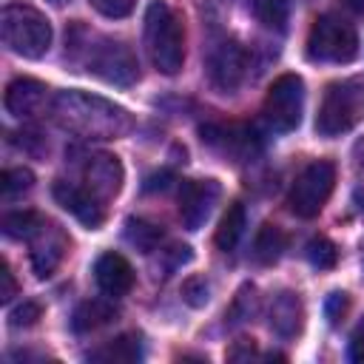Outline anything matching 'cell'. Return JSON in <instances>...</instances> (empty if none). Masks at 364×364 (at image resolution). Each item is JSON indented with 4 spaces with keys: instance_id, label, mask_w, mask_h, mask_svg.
<instances>
[{
    "instance_id": "cell-26",
    "label": "cell",
    "mask_w": 364,
    "mask_h": 364,
    "mask_svg": "<svg viewBox=\"0 0 364 364\" xmlns=\"http://www.w3.org/2000/svg\"><path fill=\"white\" fill-rule=\"evenodd\" d=\"M31 185H34V173L28 168H6L3 176H0V191H3L6 199L28 191Z\"/></svg>"
},
{
    "instance_id": "cell-24",
    "label": "cell",
    "mask_w": 364,
    "mask_h": 364,
    "mask_svg": "<svg viewBox=\"0 0 364 364\" xmlns=\"http://www.w3.org/2000/svg\"><path fill=\"white\" fill-rule=\"evenodd\" d=\"M259 310V296L253 284H242L239 293L233 296V304L228 307V324H242L247 318H253Z\"/></svg>"
},
{
    "instance_id": "cell-5",
    "label": "cell",
    "mask_w": 364,
    "mask_h": 364,
    "mask_svg": "<svg viewBox=\"0 0 364 364\" xmlns=\"http://www.w3.org/2000/svg\"><path fill=\"white\" fill-rule=\"evenodd\" d=\"M358 54V34L355 28L336 17V14H321L307 34V57L313 63H350Z\"/></svg>"
},
{
    "instance_id": "cell-2",
    "label": "cell",
    "mask_w": 364,
    "mask_h": 364,
    "mask_svg": "<svg viewBox=\"0 0 364 364\" xmlns=\"http://www.w3.org/2000/svg\"><path fill=\"white\" fill-rule=\"evenodd\" d=\"M145 48L162 74H179L185 63V28L165 0H151L145 9Z\"/></svg>"
},
{
    "instance_id": "cell-15",
    "label": "cell",
    "mask_w": 364,
    "mask_h": 364,
    "mask_svg": "<svg viewBox=\"0 0 364 364\" xmlns=\"http://www.w3.org/2000/svg\"><path fill=\"white\" fill-rule=\"evenodd\" d=\"M94 279H97V287H100L105 296L119 299V296H125V293L134 287V267H131V262H128L125 256L108 250V253H102V256L97 259V264H94Z\"/></svg>"
},
{
    "instance_id": "cell-16",
    "label": "cell",
    "mask_w": 364,
    "mask_h": 364,
    "mask_svg": "<svg viewBox=\"0 0 364 364\" xmlns=\"http://www.w3.org/2000/svg\"><path fill=\"white\" fill-rule=\"evenodd\" d=\"M301 324H304V304L296 293L284 290L273 299L270 304V330L279 336V338H293L301 333Z\"/></svg>"
},
{
    "instance_id": "cell-22",
    "label": "cell",
    "mask_w": 364,
    "mask_h": 364,
    "mask_svg": "<svg viewBox=\"0 0 364 364\" xmlns=\"http://www.w3.org/2000/svg\"><path fill=\"white\" fill-rule=\"evenodd\" d=\"M250 9L264 28L282 31L287 26V0H250Z\"/></svg>"
},
{
    "instance_id": "cell-20",
    "label": "cell",
    "mask_w": 364,
    "mask_h": 364,
    "mask_svg": "<svg viewBox=\"0 0 364 364\" xmlns=\"http://www.w3.org/2000/svg\"><path fill=\"white\" fill-rule=\"evenodd\" d=\"M287 247V236L276 225H262L256 239H253V253L262 264H273Z\"/></svg>"
},
{
    "instance_id": "cell-30",
    "label": "cell",
    "mask_w": 364,
    "mask_h": 364,
    "mask_svg": "<svg viewBox=\"0 0 364 364\" xmlns=\"http://www.w3.org/2000/svg\"><path fill=\"white\" fill-rule=\"evenodd\" d=\"M347 307H350L347 293H338V290H336V293H330V296H327V301H324V313H327V318H330V324H333V327L344 318Z\"/></svg>"
},
{
    "instance_id": "cell-32",
    "label": "cell",
    "mask_w": 364,
    "mask_h": 364,
    "mask_svg": "<svg viewBox=\"0 0 364 364\" xmlns=\"http://www.w3.org/2000/svg\"><path fill=\"white\" fill-rule=\"evenodd\" d=\"M350 355H353V358H364V318H361L358 327L353 330V338H350Z\"/></svg>"
},
{
    "instance_id": "cell-18",
    "label": "cell",
    "mask_w": 364,
    "mask_h": 364,
    "mask_svg": "<svg viewBox=\"0 0 364 364\" xmlns=\"http://www.w3.org/2000/svg\"><path fill=\"white\" fill-rule=\"evenodd\" d=\"M245 225H247L245 205H242V202L228 205V210H225V213H222V219H219L216 236H213L216 247H219V250H225V253H228V250H233V247L239 245L242 233H245Z\"/></svg>"
},
{
    "instance_id": "cell-9",
    "label": "cell",
    "mask_w": 364,
    "mask_h": 364,
    "mask_svg": "<svg viewBox=\"0 0 364 364\" xmlns=\"http://www.w3.org/2000/svg\"><path fill=\"white\" fill-rule=\"evenodd\" d=\"M28 247H31L28 256H31V270H34V276H37V279H46V276H51V273L60 267V262L65 259V253H68V236H65V230H63L60 225L43 219L40 228L28 236Z\"/></svg>"
},
{
    "instance_id": "cell-12",
    "label": "cell",
    "mask_w": 364,
    "mask_h": 364,
    "mask_svg": "<svg viewBox=\"0 0 364 364\" xmlns=\"http://www.w3.org/2000/svg\"><path fill=\"white\" fill-rule=\"evenodd\" d=\"M51 196L57 199V205L63 210H68L77 222H82L85 228H100L105 222V210H102V199L88 191V188H80L74 182H65V179H57L54 188H51Z\"/></svg>"
},
{
    "instance_id": "cell-19",
    "label": "cell",
    "mask_w": 364,
    "mask_h": 364,
    "mask_svg": "<svg viewBox=\"0 0 364 364\" xmlns=\"http://www.w3.org/2000/svg\"><path fill=\"white\" fill-rule=\"evenodd\" d=\"M111 318H114V307L105 304V301H100V299H94V301H82V304L74 310L71 327H74L77 333H88V330H97V327L108 324Z\"/></svg>"
},
{
    "instance_id": "cell-21",
    "label": "cell",
    "mask_w": 364,
    "mask_h": 364,
    "mask_svg": "<svg viewBox=\"0 0 364 364\" xmlns=\"http://www.w3.org/2000/svg\"><path fill=\"white\" fill-rule=\"evenodd\" d=\"M125 239H128V245H134L136 250H142V253H151L156 245H159V239H162V228L159 225H154V222H148V219H128L125 222Z\"/></svg>"
},
{
    "instance_id": "cell-10",
    "label": "cell",
    "mask_w": 364,
    "mask_h": 364,
    "mask_svg": "<svg viewBox=\"0 0 364 364\" xmlns=\"http://www.w3.org/2000/svg\"><path fill=\"white\" fill-rule=\"evenodd\" d=\"M247 71V54L236 40H225L219 43L210 54H208V77L210 85L219 88L222 94H230L242 85Z\"/></svg>"
},
{
    "instance_id": "cell-25",
    "label": "cell",
    "mask_w": 364,
    "mask_h": 364,
    "mask_svg": "<svg viewBox=\"0 0 364 364\" xmlns=\"http://www.w3.org/2000/svg\"><path fill=\"white\" fill-rule=\"evenodd\" d=\"M304 253H307V262H310L313 267H318V270H330V267H336V259H338L336 245H333L330 239H324V236L310 239Z\"/></svg>"
},
{
    "instance_id": "cell-29",
    "label": "cell",
    "mask_w": 364,
    "mask_h": 364,
    "mask_svg": "<svg viewBox=\"0 0 364 364\" xmlns=\"http://www.w3.org/2000/svg\"><path fill=\"white\" fill-rule=\"evenodd\" d=\"M40 316H43V310H40L37 301H23L20 307H14V310L9 313V324H11V327H31Z\"/></svg>"
},
{
    "instance_id": "cell-3",
    "label": "cell",
    "mask_w": 364,
    "mask_h": 364,
    "mask_svg": "<svg viewBox=\"0 0 364 364\" xmlns=\"http://www.w3.org/2000/svg\"><path fill=\"white\" fill-rule=\"evenodd\" d=\"M0 31H3V43L28 60H40L48 46H51V23L46 14H40L31 6L23 3H11L3 9L0 14Z\"/></svg>"
},
{
    "instance_id": "cell-28",
    "label": "cell",
    "mask_w": 364,
    "mask_h": 364,
    "mask_svg": "<svg viewBox=\"0 0 364 364\" xmlns=\"http://www.w3.org/2000/svg\"><path fill=\"white\" fill-rule=\"evenodd\" d=\"M102 17H111V20H119V17H128L136 6V0H88Z\"/></svg>"
},
{
    "instance_id": "cell-6",
    "label": "cell",
    "mask_w": 364,
    "mask_h": 364,
    "mask_svg": "<svg viewBox=\"0 0 364 364\" xmlns=\"http://www.w3.org/2000/svg\"><path fill=\"white\" fill-rule=\"evenodd\" d=\"M333 185H336V165L327 162V159H316L310 162L293 182L290 188V196H287V205L296 216L301 219H313L321 213L324 202L330 199L333 193Z\"/></svg>"
},
{
    "instance_id": "cell-34",
    "label": "cell",
    "mask_w": 364,
    "mask_h": 364,
    "mask_svg": "<svg viewBox=\"0 0 364 364\" xmlns=\"http://www.w3.org/2000/svg\"><path fill=\"white\" fill-rule=\"evenodd\" d=\"M347 3V9H353V11H364V0H344Z\"/></svg>"
},
{
    "instance_id": "cell-1",
    "label": "cell",
    "mask_w": 364,
    "mask_h": 364,
    "mask_svg": "<svg viewBox=\"0 0 364 364\" xmlns=\"http://www.w3.org/2000/svg\"><path fill=\"white\" fill-rule=\"evenodd\" d=\"M51 114L60 128L82 139H119L131 131V114L97 94L88 91H60L51 100Z\"/></svg>"
},
{
    "instance_id": "cell-27",
    "label": "cell",
    "mask_w": 364,
    "mask_h": 364,
    "mask_svg": "<svg viewBox=\"0 0 364 364\" xmlns=\"http://www.w3.org/2000/svg\"><path fill=\"white\" fill-rule=\"evenodd\" d=\"M182 299H185L191 307H205L208 299H210V287H208V282H205L202 276H191V279H185V284H182Z\"/></svg>"
},
{
    "instance_id": "cell-7",
    "label": "cell",
    "mask_w": 364,
    "mask_h": 364,
    "mask_svg": "<svg viewBox=\"0 0 364 364\" xmlns=\"http://www.w3.org/2000/svg\"><path fill=\"white\" fill-rule=\"evenodd\" d=\"M304 111V82L299 74H282L273 80L264 97V119L273 131H296Z\"/></svg>"
},
{
    "instance_id": "cell-17",
    "label": "cell",
    "mask_w": 364,
    "mask_h": 364,
    "mask_svg": "<svg viewBox=\"0 0 364 364\" xmlns=\"http://www.w3.org/2000/svg\"><path fill=\"white\" fill-rule=\"evenodd\" d=\"M88 358L91 361H102V364H136L142 358V341H139V336L125 333V336H117V338L105 341Z\"/></svg>"
},
{
    "instance_id": "cell-31",
    "label": "cell",
    "mask_w": 364,
    "mask_h": 364,
    "mask_svg": "<svg viewBox=\"0 0 364 364\" xmlns=\"http://www.w3.org/2000/svg\"><path fill=\"white\" fill-rule=\"evenodd\" d=\"M11 296H17V282H14L11 267L3 262L0 264V301H11Z\"/></svg>"
},
{
    "instance_id": "cell-13",
    "label": "cell",
    "mask_w": 364,
    "mask_h": 364,
    "mask_svg": "<svg viewBox=\"0 0 364 364\" xmlns=\"http://www.w3.org/2000/svg\"><path fill=\"white\" fill-rule=\"evenodd\" d=\"M3 105H6V111L14 114V117H37V114H43L46 108L51 111L48 88H46L40 80H28V77H20V80L9 82L6 97H3Z\"/></svg>"
},
{
    "instance_id": "cell-8",
    "label": "cell",
    "mask_w": 364,
    "mask_h": 364,
    "mask_svg": "<svg viewBox=\"0 0 364 364\" xmlns=\"http://www.w3.org/2000/svg\"><path fill=\"white\" fill-rule=\"evenodd\" d=\"M88 71L111 85H131L139 77V65L131 46L111 37H100L88 48Z\"/></svg>"
},
{
    "instance_id": "cell-11",
    "label": "cell",
    "mask_w": 364,
    "mask_h": 364,
    "mask_svg": "<svg viewBox=\"0 0 364 364\" xmlns=\"http://www.w3.org/2000/svg\"><path fill=\"white\" fill-rule=\"evenodd\" d=\"M219 193H222V188H219L216 179H188V182H182V188H179V219H182V225L188 230H199L208 222Z\"/></svg>"
},
{
    "instance_id": "cell-4",
    "label": "cell",
    "mask_w": 364,
    "mask_h": 364,
    "mask_svg": "<svg viewBox=\"0 0 364 364\" xmlns=\"http://www.w3.org/2000/svg\"><path fill=\"white\" fill-rule=\"evenodd\" d=\"M361 114H364V80L333 82L318 105L316 131L321 136H338L350 131Z\"/></svg>"
},
{
    "instance_id": "cell-23",
    "label": "cell",
    "mask_w": 364,
    "mask_h": 364,
    "mask_svg": "<svg viewBox=\"0 0 364 364\" xmlns=\"http://www.w3.org/2000/svg\"><path fill=\"white\" fill-rule=\"evenodd\" d=\"M43 216L34 210H11L3 216V233L11 239H28L37 228H40Z\"/></svg>"
},
{
    "instance_id": "cell-14",
    "label": "cell",
    "mask_w": 364,
    "mask_h": 364,
    "mask_svg": "<svg viewBox=\"0 0 364 364\" xmlns=\"http://www.w3.org/2000/svg\"><path fill=\"white\" fill-rule=\"evenodd\" d=\"M82 176H85V188L94 191L102 202L117 196L119 188H122V165L111 154H91V156H85Z\"/></svg>"
},
{
    "instance_id": "cell-33",
    "label": "cell",
    "mask_w": 364,
    "mask_h": 364,
    "mask_svg": "<svg viewBox=\"0 0 364 364\" xmlns=\"http://www.w3.org/2000/svg\"><path fill=\"white\" fill-rule=\"evenodd\" d=\"M168 179H173L168 171H162V173H154V176H148V182L142 185L145 191H165L168 188Z\"/></svg>"
}]
</instances>
